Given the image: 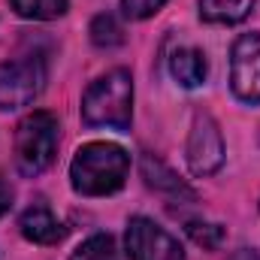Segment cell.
I'll use <instances>...</instances> for the list:
<instances>
[{
  "mask_svg": "<svg viewBox=\"0 0 260 260\" xmlns=\"http://www.w3.org/2000/svg\"><path fill=\"white\" fill-rule=\"evenodd\" d=\"M188 167L194 176H212L224 164V136L218 121L209 112H197L188 133V148H185Z\"/></svg>",
  "mask_w": 260,
  "mask_h": 260,
  "instance_id": "obj_5",
  "label": "cell"
},
{
  "mask_svg": "<svg viewBox=\"0 0 260 260\" xmlns=\"http://www.w3.org/2000/svg\"><path fill=\"white\" fill-rule=\"evenodd\" d=\"M257 0H200V18L212 24H239L251 15Z\"/></svg>",
  "mask_w": 260,
  "mask_h": 260,
  "instance_id": "obj_11",
  "label": "cell"
},
{
  "mask_svg": "<svg viewBox=\"0 0 260 260\" xmlns=\"http://www.w3.org/2000/svg\"><path fill=\"white\" fill-rule=\"evenodd\" d=\"M127 254L130 260H185L182 245L164 230L157 227L151 218H130L127 224Z\"/></svg>",
  "mask_w": 260,
  "mask_h": 260,
  "instance_id": "obj_7",
  "label": "cell"
},
{
  "mask_svg": "<svg viewBox=\"0 0 260 260\" xmlns=\"http://www.w3.org/2000/svg\"><path fill=\"white\" fill-rule=\"evenodd\" d=\"M170 73L182 88H200L206 82V55L200 49H176L170 58Z\"/></svg>",
  "mask_w": 260,
  "mask_h": 260,
  "instance_id": "obj_10",
  "label": "cell"
},
{
  "mask_svg": "<svg viewBox=\"0 0 260 260\" xmlns=\"http://www.w3.org/2000/svg\"><path fill=\"white\" fill-rule=\"evenodd\" d=\"M88 34H91V43H94L97 49H115V46H121V43H124V27H121V24H118V18H115V15H109V12L97 15V18L91 21Z\"/></svg>",
  "mask_w": 260,
  "mask_h": 260,
  "instance_id": "obj_12",
  "label": "cell"
},
{
  "mask_svg": "<svg viewBox=\"0 0 260 260\" xmlns=\"http://www.w3.org/2000/svg\"><path fill=\"white\" fill-rule=\"evenodd\" d=\"M130 173V154L115 142H88L70 164L73 191L82 197H106L121 191Z\"/></svg>",
  "mask_w": 260,
  "mask_h": 260,
  "instance_id": "obj_1",
  "label": "cell"
},
{
  "mask_svg": "<svg viewBox=\"0 0 260 260\" xmlns=\"http://www.w3.org/2000/svg\"><path fill=\"white\" fill-rule=\"evenodd\" d=\"M46 61L40 55L0 64V112L30 106L46 88Z\"/></svg>",
  "mask_w": 260,
  "mask_h": 260,
  "instance_id": "obj_4",
  "label": "cell"
},
{
  "mask_svg": "<svg viewBox=\"0 0 260 260\" xmlns=\"http://www.w3.org/2000/svg\"><path fill=\"white\" fill-rule=\"evenodd\" d=\"M82 118L91 127L127 130L133 118V79L127 70H112L88 85L82 97Z\"/></svg>",
  "mask_w": 260,
  "mask_h": 260,
  "instance_id": "obj_2",
  "label": "cell"
},
{
  "mask_svg": "<svg viewBox=\"0 0 260 260\" xmlns=\"http://www.w3.org/2000/svg\"><path fill=\"white\" fill-rule=\"evenodd\" d=\"M230 88L242 103H260V34H242L233 43Z\"/></svg>",
  "mask_w": 260,
  "mask_h": 260,
  "instance_id": "obj_6",
  "label": "cell"
},
{
  "mask_svg": "<svg viewBox=\"0 0 260 260\" xmlns=\"http://www.w3.org/2000/svg\"><path fill=\"white\" fill-rule=\"evenodd\" d=\"M58 154V118L52 112H30L15 127V167L21 176L34 179L52 167Z\"/></svg>",
  "mask_w": 260,
  "mask_h": 260,
  "instance_id": "obj_3",
  "label": "cell"
},
{
  "mask_svg": "<svg viewBox=\"0 0 260 260\" xmlns=\"http://www.w3.org/2000/svg\"><path fill=\"white\" fill-rule=\"evenodd\" d=\"M164 3H167V0H121V9H124L127 18H148V15H154Z\"/></svg>",
  "mask_w": 260,
  "mask_h": 260,
  "instance_id": "obj_16",
  "label": "cell"
},
{
  "mask_svg": "<svg viewBox=\"0 0 260 260\" xmlns=\"http://www.w3.org/2000/svg\"><path fill=\"white\" fill-rule=\"evenodd\" d=\"M70 260H118L115 239L109 233H94L82 245H76V251L70 254Z\"/></svg>",
  "mask_w": 260,
  "mask_h": 260,
  "instance_id": "obj_14",
  "label": "cell"
},
{
  "mask_svg": "<svg viewBox=\"0 0 260 260\" xmlns=\"http://www.w3.org/2000/svg\"><path fill=\"white\" fill-rule=\"evenodd\" d=\"M139 170H142V179H145V185L148 188H154V191H160V194L173 197V200H197V194L160 160V157H154V154H142V160H139Z\"/></svg>",
  "mask_w": 260,
  "mask_h": 260,
  "instance_id": "obj_9",
  "label": "cell"
},
{
  "mask_svg": "<svg viewBox=\"0 0 260 260\" xmlns=\"http://www.w3.org/2000/svg\"><path fill=\"white\" fill-rule=\"evenodd\" d=\"M185 230H188V236L194 239L197 245H200V248H206V251L221 248V245H224V239H227L224 227H221V224H209V221H188V224H185Z\"/></svg>",
  "mask_w": 260,
  "mask_h": 260,
  "instance_id": "obj_15",
  "label": "cell"
},
{
  "mask_svg": "<svg viewBox=\"0 0 260 260\" xmlns=\"http://www.w3.org/2000/svg\"><path fill=\"white\" fill-rule=\"evenodd\" d=\"M9 3L21 18L30 21H52L67 12V0H9Z\"/></svg>",
  "mask_w": 260,
  "mask_h": 260,
  "instance_id": "obj_13",
  "label": "cell"
},
{
  "mask_svg": "<svg viewBox=\"0 0 260 260\" xmlns=\"http://www.w3.org/2000/svg\"><path fill=\"white\" fill-rule=\"evenodd\" d=\"M18 230L27 242L34 245H58L67 236V227L55 218V212L46 203H34L21 212L18 218Z\"/></svg>",
  "mask_w": 260,
  "mask_h": 260,
  "instance_id": "obj_8",
  "label": "cell"
},
{
  "mask_svg": "<svg viewBox=\"0 0 260 260\" xmlns=\"http://www.w3.org/2000/svg\"><path fill=\"white\" fill-rule=\"evenodd\" d=\"M227 260H260V251L257 248H239V251H233Z\"/></svg>",
  "mask_w": 260,
  "mask_h": 260,
  "instance_id": "obj_18",
  "label": "cell"
},
{
  "mask_svg": "<svg viewBox=\"0 0 260 260\" xmlns=\"http://www.w3.org/2000/svg\"><path fill=\"white\" fill-rule=\"evenodd\" d=\"M9 206H12V188L0 179V218L9 212Z\"/></svg>",
  "mask_w": 260,
  "mask_h": 260,
  "instance_id": "obj_17",
  "label": "cell"
}]
</instances>
